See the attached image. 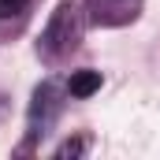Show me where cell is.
Wrapping results in <instances>:
<instances>
[{"label": "cell", "mask_w": 160, "mask_h": 160, "mask_svg": "<svg viewBox=\"0 0 160 160\" xmlns=\"http://www.w3.org/2000/svg\"><path fill=\"white\" fill-rule=\"evenodd\" d=\"M82 149H86V142H63V145L56 149V157H78Z\"/></svg>", "instance_id": "4"}, {"label": "cell", "mask_w": 160, "mask_h": 160, "mask_svg": "<svg viewBox=\"0 0 160 160\" xmlns=\"http://www.w3.org/2000/svg\"><path fill=\"white\" fill-rule=\"evenodd\" d=\"M26 4H30V0H0V19H11V15H19Z\"/></svg>", "instance_id": "3"}, {"label": "cell", "mask_w": 160, "mask_h": 160, "mask_svg": "<svg viewBox=\"0 0 160 160\" xmlns=\"http://www.w3.org/2000/svg\"><path fill=\"white\" fill-rule=\"evenodd\" d=\"M71 41H75V8H71V4H60L56 15H52V22H48V30H45V38H41V48H45L48 56H56V52H63Z\"/></svg>", "instance_id": "1"}, {"label": "cell", "mask_w": 160, "mask_h": 160, "mask_svg": "<svg viewBox=\"0 0 160 160\" xmlns=\"http://www.w3.org/2000/svg\"><path fill=\"white\" fill-rule=\"evenodd\" d=\"M67 89H71V97H93L97 89H101V71H75L71 82H67Z\"/></svg>", "instance_id": "2"}]
</instances>
